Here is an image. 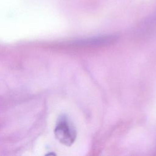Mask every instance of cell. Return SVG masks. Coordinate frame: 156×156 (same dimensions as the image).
I'll use <instances>...</instances> for the list:
<instances>
[{"mask_svg":"<svg viewBox=\"0 0 156 156\" xmlns=\"http://www.w3.org/2000/svg\"><path fill=\"white\" fill-rule=\"evenodd\" d=\"M54 135L57 140L62 144L71 146L77 136L76 127L66 114L60 115L56 121Z\"/></svg>","mask_w":156,"mask_h":156,"instance_id":"6da1fadb","label":"cell"},{"mask_svg":"<svg viewBox=\"0 0 156 156\" xmlns=\"http://www.w3.org/2000/svg\"><path fill=\"white\" fill-rule=\"evenodd\" d=\"M113 40L114 37L112 36H103L78 40L77 44L80 46H101L111 43Z\"/></svg>","mask_w":156,"mask_h":156,"instance_id":"7a4b0ae2","label":"cell"},{"mask_svg":"<svg viewBox=\"0 0 156 156\" xmlns=\"http://www.w3.org/2000/svg\"><path fill=\"white\" fill-rule=\"evenodd\" d=\"M55 155L54 153H51V152H50V153H48V154H46V155Z\"/></svg>","mask_w":156,"mask_h":156,"instance_id":"3957f363","label":"cell"}]
</instances>
